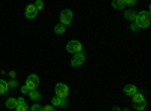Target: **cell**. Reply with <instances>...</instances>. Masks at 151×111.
Returning <instances> with one entry per match:
<instances>
[{
  "label": "cell",
  "instance_id": "cell-5",
  "mask_svg": "<svg viewBox=\"0 0 151 111\" xmlns=\"http://www.w3.org/2000/svg\"><path fill=\"white\" fill-rule=\"evenodd\" d=\"M67 51L68 53H73V54H76V53H82V42H79V41H70L68 44H67Z\"/></svg>",
  "mask_w": 151,
  "mask_h": 111
},
{
  "label": "cell",
  "instance_id": "cell-18",
  "mask_svg": "<svg viewBox=\"0 0 151 111\" xmlns=\"http://www.w3.org/2000/svg\"><path fill=\"white\" fill-rule=\"evenodd\" d=\"M30 111H42V107L40 104H33V107H32Z\"/></svg>",
  "mask_w": 151,
  "mask_h": 111
},
{
  "label": "cell",
  "instance_id": "cell-8",
  "mask_svg": "<svg viewBox=\"0 0 151 111\" xmlns=\"http://www.w3.org/2000/svg\"><path fill=\"white\" fill-rule=\"evenodd\" d=\"M36 14H38V8H36L35 5H29V6L26 8V17H27L29 20H33V18L36 17Z\"/></svg>",
  "mask_w": 151,
  "mask_h": 111
},
{
  "label": "cell",
  "instance_id": "cell-12",
  "mask_svg": "<svg viewBox=\"0 0 151 111\" xmlns=\"http://www.w3.org/2000/svg\"><path fill=\"white\" fill-rule=\"evenodd\" d=\"M29 96H30V99L35 101V102H40V101H41V93L36 92V89H35V90H30V92H29Z\"/></svg>",
  "mask_w": 151,
  "mask_h": 111
},
{
  "label": "cell",
  "instance_id": "cell-11",
  "mask_svg": "<svg viewBox=\"0 0 151 111\" xmlns=\"http://www.w3.org/2000/svg\"><path fill=\"white\" fill-rule=\"evenodd\" d=\"M132 98H133V105L134 104H145V98L142 93H134Z\"/></svg>",
  "mask_w": 151,
  "mask_h": 111
},
{
  "label": "cell",
  "instance_id": "cell-4",
  "mask_svg": "<svg viewBox=\"0 0 151 111\" xmlns=\"http://www.w3.org/2000/svg\"><path fill=\"white\" fill-rule=\"evenodd\" d=\"M26 87L29 89V92L30 90H35L38 86H40V78H38V75H35V74H32V75H29L27 77V80H26Z\"/></svg>",
  "mask_w": 151,
  "mask_h": 111
},
{
  "label": "cell",
  "instance_id": "cell-17",
  "mask_svg": "<svg viewBox=\"0 0 151 111\" xmlns=\"http://www.w3.org/2000/svg\"><path fill=\"white\" fill-rule=\"evenodd\" d=\"M55 32L58 33V35H62V33H65V26H64V24H56V26H55Z\"/></svg>",
  "mask_w": 151,
  "mask_h": 111
},
{
  "label": "cell",
  "instance_id": "cell-15",
  "mask_svg": "<svg viewBox=\"0 0 151 111\" xmlns=\"http://www.w3.org/2000/svg\"><path fill=\"white\" fill-rule=\"evenodd\" d=\"M8 92V83L5 80H0V95H5Z\"/></svg>",
  "mask_w": 151,
  "mask_h": 111
},
{
  "label": "cell",
  "instance_id": "cell-14",
  "mask_svg": "<svg viewBox=\"0 0 151 111\" xmlns=\"http://www.w3.org/2000/svg\"><path fill=\"white\" fill-rule=\"evenodd\" d=\"M136 15H137V12H134V11H127V12H125V14H124V17L125 18H127L129 21H134L136 20Z\"/></svg>",
  "mask_w": 151,
  "mask_h": 111
},
{
  "label": "cell",
  "instance_id": "cell-19",
  "mask_svg": "<svg viewBox=\"0 0 151 111\" xmlns=\"http://www.w3.org/2000/svg\"><path fill=\"white\" fill-rule=\"evenodd\" d=\"M42 111H56V110H55V105H45L42 107Z\"/></svg>",
  "mask_w": 151,
  "mask_h": 111
},
{
  "label": "cell",
  "instance_id": "cell-20",
  "mask_svg": "<svg viewBox=\"0 0 151 111\" xmlns=\"http://www.w3.org/2000/svg\"><path fill=\"white\" fill-rule=\"evenodd\" d=\"M125 2V6H133L136 3V0H124Z\"/></svg>",
  "mask_w": 151,
  "mask_h": 111
},
{
  "label": "cell",
  "instance_id": "cell-2",
  "mask_svg": "<svg viewBox=\"0 0 151 111\" xmlns=\"http://www.w3.org/2000/svg\"><path fill=\"white\" fill-rule=\"evenodd\" d=\"M55 92H56V96H59V98H67L68 93H70V89H68L67 84L58 83V84L55 86Z\"/></svg>",
  "mask_w": 151,
  "mask_h": 111
},
{
  "label": "cell",
  "instance_id": "cell-9",
  "mask_svg": "<svg viewBox=\"0 0 151 111\" xmlns=\"http://www.w3.org/2000/svg\"><path fill=\"white\" fill-rule=\"evenodd\" d=\"M124 93L127 95V96H133L134 93H137L136 86H133V84H127V86L124 87Z\"/></svg>",
  "mask_w": 151,
  "mask_h": 111
},
{
  "label": "cell",
  "instance_id": "cell-7",
  "mask_svg": "<svg viewBox=\"0 0 151 111\" xmlns=\"http://www.w3.org/2000/svg\"><path fill=\"white\" fill-rule=\"evenodd\" d=\"M52 104H53V105H58V107H62V108H67V107H68L67 98H59V96H55V98H53Z\"/></svg>",
  "mask_w": 151,
  "mask_h": 111
},
{
  "label": "cell",
  "instance_id": "cell-16",
  "mask_svg": "<svg viewBox=\"0 0 151 111\" xmlns=\"http://www.w3.org/2000/svg\"><path fill=\"white\" fill-rule=\"evenodd\" d=\"M17 104H18V102H17L15 98H9V99L6 101V107H8V108H15Z\"/></svg>",
  "mask_w": 151,
  "mask_h": 111
},
{
  "label": "cell",
  "instance_id": "cell-10",
  "mask_svg": "<svg viewBox=\"0 0 151 111\" xmlns=\"http://www.w3.org/2000/svg\"><path fill=\"white\" fill-rule=\"evenodd\" d=\"M17 107H15V110L17 111H27L29 108H27V104L26 102H24V99H23V98H18V99H17Z\"/></svg>",
  "mask_w": 151,
  "mask_h": 111
},
{
  "label": "cell",
  "instance_id": "cell-3",
  "mask_svg": "<svg viewBox=\"0 0 151 111\" xmlns=\"http://www.w3.org/2000/svg\"><path fill=\"white\" fill-rule=\"evenodd\" d=\"M73 23V12L70 9H64L60 12V24L64 26H71Z\"/></svg>",
  "mask_w": 151,
  "mask_h": 111
},
{
  "label": "cell",
  "instance_id": "cell-1",
  "mask_svg": "<svg viewBox=\"0 0 151 111\" xmlns=\"http://www.w3.org/2000/svg\"><path fill=\"white\" fill-rule=\"evenodd\" d=\"M133 23H134V26H136L137 29H145V27H148L150 23H151L150 11H141V12H137L136 20H134Z\"/></svg>",
  "mask_w": 151,
  "mask_h": 111
},
{
  "label": "cell",
  "instance_id": "cell-21",
  "mask_svg": "<svg viewBox=\"0 0 151 111\" xmlns=\"http://www.w3.org/2000/svg\"><path fill=\"white\" fill-rule=\"evenodd\" d=\"M35 6H36V8H38V11H40V9H41V8H42V6H44V3H42V2H41V0H38V2H36V3H35Z\"/></svg>",
  "mask_w": 151,
  "mask_h": 111
},
{
  "label": "cell",
  "instance_id": "cell-13",
  "mask_svg": "<svg viewBox=\"0 0 151 111\" xmlns=\"http://www.w3.org/2000/svg\"><path fill=\"white\" fill-rule=\"evenodd\" d=\"M112 6L115 9H124L125 8V2L124 0H112Z\"/></svg>",
  "mask_w": 151,
  "mask_h": 111
},
{
  "label": "cell",
  "instance_id": "cell-6",
  "mask_svg": "<svg viewBox=\"0 0 151 111\" xmlns=\"http://www.w3.org/2000/svg\"><path fill=\"white\" fill-rule=\"evenodd\" d=\"M83 62H85V54L83 53H76L74 54V57L71 59V66H80V65H83Z\"/></svg>",
  "mask_w": 151,
  "mask_h": 111
},
{
  "label": "cell",
  "instance_id": "cell-22",
  "mask_svg": "<svg viewBox=\"0 0 151 111\" xmlns=\"http://www.w3.org/2000/svg\"><path fill=\"white\" fill-rule=\"evenodd\" d=\"M21 93H29V89L26 87V86H23V87H21Z\"/></svg>",
  "mask_w": 151,
  "mask_h": 111
}]
</instances>
